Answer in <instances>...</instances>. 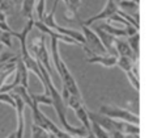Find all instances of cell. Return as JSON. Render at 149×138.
<instances>
[{"mask_svg": "<svg viewBox=\"0 0 149 138\" xmlns=\"http://www.w3.org/2000/svg\"><path fill=\"white\" fill-rule=\"evenodd\" d=\"M45 38H46L45 34H42L41 37L34 38L33 41L29 44L28 51L37 62L41 63V65L43 66L45 70L47 71V74L52 78V76H54V71H52L51 59H50L49 51H47V49H46V41H45Z\"/></svg>", "mask_w": 149, "mask_h": 138, "instance_id": "cell-1", "label": "cell"}, {"mask_svg": "<svg viewBox=\"0 0 149 138\" xmlns=\"http://www.w3.org/2000/svg\"><path fill=\"white\" fill-rule=\"evenodd\" d=\"M101 115L106 116L109 118H113V120H122L124 123H130V124H135L137 125L139 123V116L136 113L131 112L128 109H123V108L115 107V105H101L100 112Z\"/></svg>", "mask_w": 149, "mask_h": 138, "instance_id": "cell-2", "label": "cell"}, {"mask_svg": "<svg viewBox=\"0 0 149 138\" xmlns=\"http://www.w3.org/2000/svg\"><path fill=\"white\" fill-rule=\"evenodd\" d=\"M88 118H89L90 124H95V125L101 126L103 130H106L107 133H113V132H120L122 130V123L109 118L106 116L101 115L97 112H90L88 111Z\"/></svg>", "mask_w": 149, "mask_h": 138, "instance_id": "cell-3", "label": "cell"}, {"mask_svg": "<svg viewBox=\"0 0 149 138\" xmlns=\"http://www.w3.org/2000/svg\"><path fill=\"white\" fill-rule=\"evenodd\" d=\"M58 74H59L60 79H62L63 87H65V88L68 89L70 95L76 96V97H82L81 92H80V89H79V86H77V83H76V80H74L72 74H71L70 70H68L67 65H65L63 61H62V63H60V70L58 71Z\"/></svg>", "mask_w": 149, "mask_h": 138, "instance_id": "cell-4", "label": "cell"}, {"mask_svg": "<svg viewBox=\"0 0 149 138\" xmlns=\"http://www.w3.org/2000/svg\"><path fill=\"white\" fill-rule=\"evenodd\" d=\"M118 11H119L118 1H116V0H107L106 5L103 7V9L101 11L100 13L92 16V17H89L88 20H85V21H81V24L82 25H85V26H90L92 24H94L95 21H98V20H107V18L111 17L113 15L118 13Z\"/></svg>", "mask_w": 149, "mask_h": 138, "instance_id": "cell-5", "label": "cell"}, {"mask_svg": "<svg viewBox=\"0 0 149 138\" xmlns=\"http://www.w3.org/2000/svg\"><path fill=\"white\" fill-rule=\"evenodd\" d=\"M15 99L16 103V112H17V129H16V138H24V133H25V120H24V109H25V104L18 96L10 94Z\"/></svg>", "mask_w": 149, "mask_h": 138, "instance_id": "cell-6", "label": "cell"}, {"mask_svg": "<svg viewBox=\"0 0 149 138\" xmlns=\"http://www.w3.org/2000/svg\"><path fill=\"white\" fill-rule=\"evenodd\" d=\"M94 33L97 34V37L100 38L101 44L103 45L106 53H110V54H113V57H116L118 54H116L115 47H114V41H115V38H114L113 36H110V34H107L105 30H102L98 25L94 28Z\"/></svg>", "mask_w": 149, "mask_h": 138, "instance_id": "cell-7", "label": "cell"}, {"mask_svg": "<svg viewBox=\"0 0 149 138\" xmlns=\"http://www.w3.org/2000/svg\"><path fill=\"white\" fill-rule=\"evenodd\" d=\"M116 59H118V57H113V55H92L86 59V62L100 63L103 67H114V66H116Z\"/></svg>", "mask_w": 149, "mask_h": 138, "instance_id": "cell-8", "label": "cell"}, {"mask_svg": "<svg viewBox=\"0 0 149 138\" xmlns=\"http://www.w3.org/2000/svg\"><path fill=\"white\" fill-rule=\"evenodd\" d=\"M114 47H115V51L119 57H128V58H131V59H134L135 62H137V59L135 58L134 53H132V50L130 49L128 44H127L126 41H122V39L115 38V41H114Z\"/></svg>", "mask_w": 149, "mask_h": 138, "instance_id": "cell-9", "label": "cell"}, {"mask_svg": "<svg viewBox=\"0 0 149 138\" xmlns=\"http://www.w3.org/2000/svg\"><path fill=\"white\" fill-rule=\"evenodd\" d=\"M81 0H68V7L65 11L67 18L70 21H74L79 18V7Z\"/></svg>", "mask_w": 149, "mask_h": 138, "instance_id": "cell-10", "label": "cell"}, {"mask_svg": "<svg viewBox=\"0 0 149 138\" xmlns=\"http://www.w3.org/2000/svg\"><path fill=\"white\" fill-rule=\"evenodd\" d=\"M74 112H76L77 118H79L82 123V125H84L82 128L88 132V134H92V126H90V121H89V118H88V111L85 109V107L82 105V107L77 108Z\"/></svg>", "mask_w": 149, "mask_h": 138, "instance_id": "cell-11", "label": "cell"}, {"mask_svg": "<svg viewBox=\"0 0 149 138\" xmlns=\"http://www.w3.org/2000/svg\"><path fill=\"white\" fill-rule=\"evenodd\" d=\"M16 67L20 70V74H21V87L24 88L29 89V75H28V68L25 67V65L22 63L20 58V54H18V58H17V62H16Z\"/></svg>", "mask_w": 149, "mask_h": 138, "instance_id": "cell-12", "label": "cell"}, {"mask_svg": "<svg viewBox=\"0 0 149 138\" xmlns=\"http://www.w3.org/2000/svg\"><path fill=\"white\" fill-rule=\"evenodd\" d=\"M102 30H105L107 34H110V36H113L114 38H116V37H127L126 34V30H124L123 28H114V26H111L110 24H102V25H98Z\"/></svg>", "mask_w": 149, "mask_h": 138, "instance_id": "cell-13", "label": "cell"}, {"mask_svg": "<svg viewBox=\"0 0 149 138\" xmlns=\"http://www.w3.org/2000/svg\"><path fill=\"white\" fill-rule=\"evenodd\" d=\"M34 7H36V0H24L21 5V15L26 17V20L33 18Z\"/></svg>", "mask_w": 149, "mask_h": 138, "instance_id": "cell-14", "label": "cell"}, {"mask_svg": "<svg viewBox=\"0 0 149 138\" xmlns=\"http://www.w3.org/2000/svg\"><path fill=\"white\" fill-rule=\"evenodd\" d=\"M135 63H137V62H135L134 59H131V58H128V57H119L118 59H116V66H119V68L123 70L126 74L132 71Z\"/></svg>", "mask_w": 149, "mask_h": 138, "instance_id": "cell-15", "label": "cell"}, {"mask_svg": "<svg viewBox=\"0 0 149 138\" xmlns=\"http://www.w3.org/2000/svg\"><path fill=\"white\" fill-rule=\"evenodd\" d=\"M128 38V41H127V44H128L130 49L132 50V53H134L135 58L136 59H139V44H140V34L136 33L134 34V36L131 37H127Z\"/></svg>", "mask_w": 149, "mask_h": 138, "instance_id": "cell-16", "label": "cell"}, {"mask_svg": "<svg viewBox=\"0 0 149 138\" xmlns=\"http://www.w3.org/2000/svg\"><path fill=\"white\" fill-rule=\"evenodd\" d=\"M120 133L127 134V136H135L137 137L140 133V129L137 125L135 124H130V123H122V130Z\"/></svg>", "mask_w": 149, "mask_h": 138, "instance_id": "cell-17", "label": "cell"}, {"mask_svg": "<svg viewBox=\"0 0 149 138\" xmlns=\"http://www.w3.org/2000/svg\"><path fill=\"white\" fill-rule=\"evenodd\" d=\"M30 99L31 103L37 104L39 107V104H45V105H51V97L46 94H42V95H36V94H30Z\"/></svg>", "mask_w": 149, "mask_h": 138, "instance_id": "cell-18", "label": "cell"}, {"mask_svg": "<svg viewBox=\"0 0 149 138\" xmlns=\"http://www.w3.org/2000/svg\"><path fill=\"white\" fill-rule=\"evenodd\" d=\"M15 3L12 0H0V12H3L5 16H10L15 12Z\"/></svg>", "mask_w": 149, "mask_h": 138, "instance_id": "cell-19", "label": "cell"}, {"mask_svg": "<svg viewBox=\"0 0 149 138\" xmlns=\"http://www.w3.org/2000/svg\"><path fill=\"white\" fill-rule=\"evenodd\" d=\"M31 138H50V133L38 125H31Z\"/></svg>", "mask_w": 149, "mask_h": 138, "instance_id": "cell-20", "label": "cell"}, {"mask_svg": "<svg viewBox=\"0 0 149 138\" xmlns=\"http://www.w3.org/2000/svg\"><path fill=\"white\" fill-rule=\"evenodd\" d=\"M90 126H92V134L94 138H110L109 133L106 130H103L101 126L95 125V124H90Z\"/></svg>", "mask_w": 149, "mask_h": 138, "instance_id": "cell-21", "label": "cell"}, {"mask_svg": "<svg viewBox=\"0 0 149 138\" xmlns=\"http://www.w3.org/2000/svg\"><path fill=\"white\" fill-rule=\"evenodd\" d=\"M67 104L70 108H72L73 111H76L77 108L84 105V101H82V97H76V96L70 95V97H68V100H67Z\"/></svg>", "mask_w": 149, "mask_h": 138, "instance_id": "cell-22", "label": "cell"}, {"mask_svg": "<svg viewBox=\"0 0 149 138\" xmlns=\"http://www.w3.org/2000/svg\"><path fill=\"white\" fill-rule=\"evenodd\" d=\"M0 101L1 103H5V104L10 105L13 109H16V103H15V99L10 94H0Z\"/></svg>", "mask_w": 149, "mask_h": 138, "instance_id": "cell-23", "label": "cell"}, {"mask_svg": "<svg viewBox=\"0 0 149 138\" xmlns=\"http://www.w3.org/2000/svg\"><path fill=\"white\" fill-rule=\"evenodd\" d=\"M126 75H127V78H128L130 83L132 84V87H134L136 91H139V89H140V84H139V79H137L136 74H134L132 71H130V73H127Z\"/></svg>", "mask_w": 149, "mask_h": 138, "instance_id": "cell-24", "label": "cell"}, {"mask_svg": "<svg viewBox=\"0 0 149 138\" xmlns=\"http://www.w3.org/2000/svg\"><path fill=\"white\" fill-rule=\"evenodd\" d=\"M124 30H126V34H127V37H131V36H134V34H136V33H139V30L137 29H135L132 25H128V26H124Z\"/></svg>", "mask_w": 149, "mask_h": 138, "instance_id": "cell-25", "label": "cell"}, {"mask_svg": "<svg viewBox=\"0 0 149 138\" xmlns=\"http://www.w3.org/2000/svg\"><path fill=\"white\" fill-rule=\"evenodd\" d=\"M111 138H131V137L127 136V134L120 133V132H113L111 133Z\"/></svg>", "mask_w": 149, "mask_h": 138, "instance_id": "cell-26", "label": "cell"}, {"mask_svg": "<svg viewBox=\"0 0 149 138\" xmlns=\"http://www.w3.org/2000/svg\"><path fill=\"white\" fill-rule=\"evenodd\" d=\"M5 21H7V16L3 12H0V23H5Z\"/></svg>", "mask_w": 149, "mask_h": 138, "instance_id": "cell-27", "label": "cell"}, {"mask_svg": "<svg viewBox=\"0 0 149 138\" xmlns=\"http://www.w3.org/2000/svg\"><path fill=\"white\" fill-rule=\"evenodd\" d=\"M7 138H16V133H15V132H12V133H10Z\"/></svg>", "mask_w": 149, "mask_h": 138, "instance_id": "cell-28", "label": "cell"}, {"mask_svg": "<svg viewBox=\"0 0 149 138\" xmlns=\"http://www.w3.org/2000/svg\"><path fill=\"white\" fill-rule=\"evenodd\" d=\"M3 50H4V46H3V45L0 44V54H1V53H3Z\"/></svg>", "mask_w": 149, "mask_h": 138, "instance_id": "cell-29", "label": "cell"}, {"mask_svg": "<svg viewBox=\"0 0 149 138\" xmlns=\"http://www.w3.org/2000/svg\"><path fill=\"white\" fill-rule=\"evenodd\" d=\"M12 1H13V3H15V4H17V3H20V1H21V0H12Z\"/></svg>", "mask_w": 149, "mask_h": 138, "instance_id": "cell-30", "label": "cell"}, {"mask_svg": "<svg viewBox=\"0 0 149 138\" xmlns=\"http://www.w3.org/2000/svg\"><path fill=\"white\" fill-rule=\"evenodd\" d=\"M62 1H64V4H65V5H67V7H68V0H62Z\"/></svg>", "mask_w": 149, "mask_h": 138, "instance_id": "cell-31", "label": "cell"}, {"mask_svg": "<svg viewBox=\"0 0 149 138\" xmlns=\"http://www.w3.org/2000/svg\"><path fill=\"white\" fill-rule=\"evenodd\" d=\"M132 1H135V3H137V4H139V1H140V0H132Z\"/></svg>", "mask_w": 149, "mask_h": 138, "instance_id": "cell-32", "label": "cell"}, {"mask_svg": "<svg viewBox=\"0 0 149 138\" xmlns=\"http://www.w3.org/2000/svg\"><path fill=\"white\" fill-rule=\"evenodd\" d=\"M50 138H56L55 136H52V134H50Z\"/></svg>", "mask_w": 149, "mask_h": 138, "instance_id": "cell-33", "label": "cell"}, {"mask_svg": "<svg viewBox=\"0 0 149 138\" xmlns=\"http://www.w3.org/2000/svg\"><path fill=\"white\" fill-rule=\"evenodd\" d=\"M0 37H1V30H0Z\"/></svg>", "mask_w": 149, "mask_h": 138, "instance_id": "cell-34", "label": "cell"}]
</instances>
